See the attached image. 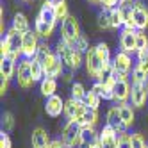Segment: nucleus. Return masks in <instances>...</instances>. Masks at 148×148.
<instances>
[{
  "label": "nucleus",
  "instance_id": "aec40b11",
  "mask_svg": "<svg viewBox=\"0 0 148 148\" xmlns=\"http://www.w3.org/2000/svg\"><path fill=\"white\" fill-rule=\"evenodd\" d=\"M39 91H41V95H43L45 98L54 97L56 91H57V80L52 79V77H45L39 82Z\"/></svg>",
  "mask_w": 148,
  "mask_h": 148
},
{
  "label": "nucleus",
  "instance_id": "79ce46f5",
  "mask_svg": "<svg viewBox=\"0 0 148 148\" xmlns=\"http://www.w3.org/2000/svg\"><path fill=\"white\" fill-rule=\"evenodd\" d=\"M7 88H9V80L7 79H2V84H0V95H2V97L7 93Z\"/></svg>",
  "mask_w": 148,
  "mask_h": 148
},
{
  "label": "nucleus",
  "instance_id": "2f4dec72",
  "mask_svg": "<svg viewBox=\"0 0 148 148\" xmlns=\"http://www.w3.org/2000/svg\"><path fill=\"white\" fill-rule=\"evenodd\" d=\"M13 129H14V116L11 112H4L2 114V130L11 132Z\"/></svg>",
  "mask_w": 148,
  "mask_h": 148
},
{
  "label": "nucleus",
  "instance_id": "b1692460",
  "mask_svg": "<svg viewBox=\"0 0 148 148\" xmlns=\"http://www.w3.org/2000/svg\"><path fill=\"white\" fill-rule=\"evenodd\" d=\"M79 123L82 127H97V123H98V111L97 109H88L86 114L79 120Z\"/></svg>",
  "mask_w": 148,
  "mask_h": 148
},
{
  "label": "nucleus",
  "instance_id": "4468645a",
  "mask_svg": "<svg viewBox=\"0 0 148 148\" xmlns=\"http://www.w3.org/2000/svg\"><path fill=\"white\" fill-rule=\"evenodd\" d=\"M148 100V80L141 84H134L130 91V103L134 107H143Z\"/></svg>",
  "mask_w": 148,
  "mask_h": 148
},
{
  "label": "nucleus",
  "instance_id": "58836bf2",
  "mask_svg": "<svg viewBox=\"0 0 148 148\" xmlns=\"http://www.w3.org/2000/svg\"><path fill=\"white\" fill-rule=\"evenodd\" d=\"M0 148H13L11 137H9V134L4 132V130H2V134H0Z\"/></svg>",
  "mask_w": 148,
  "mask_h": 148
},
{
  "label": "nucleus",
  "instance_id": "dca6fc26",
  "mask_svg": "<svg viewBox=\"0 0 148 148\" xmlns=\"http://www.w3.org/2000/svg\"><path fill=\"white\" fill-rule=\"evenodd\" d=\"M105 120H107V125L114 127L118 134L127 132V127H125V123H123V120H121V116H120V109H118V105H112V107H109V109H107Z\"/></svg>",
  "mask_w": 148,
  "mask_h": 148
},
{
  "label": "nucleus",
  "instance_id": "49530a36",
  "mask_svg": "<svg viewBox=\"0 0 148 148\" xmlns=\"http://www.w3.org/2000/svg\"><path fill=\"white\" fill-rule=\"evenodd\" d=\"M91 4H102V0H89Z\"/></svg>",
  "mask_w": 148,
  "mask_h": 148
},
{
  "label": "nucleus",
  "instance_id": "f257e3e1",
  "mask_svg": "<svg viewBox=\"0 0 148 148\" xmlns=\"http://www.w3.org/2000/svg\"><path fill=\"white\" fill-rule=\"evenodd\" d=\"M56 54L59 56V59L64 62V66L71 71H77L82 64H84V59H86V54L79 52L77 48L70 47L68 43H64L62 39L57 41L56 45Z\"/></svg>",
  "mask_w": 148,
  "mask_h": 148
},
{
  "label": "nucleus",
  "instance_id": "39448f33",
  "mask_svg": "<svg viewBox=\"0 0 148 148\" xmlns=\"http://www.w3.org/2000/svg\"><path fill=\"white\" fill-rule=\"evenodd\" d=\"M30 61L32 59L23 57L18 62V68H16V80H18V86L22 89H29V88H32V84H34L32 70H30Z\"/></svg>",
  "mask_w": 148,
  "mask_h": 148
},
{
  "label": "nucleus",
  "instance_id": "393cba45",
  "mask_svg": "<svg viewBox=\"0 0 148 148\" xmlns=\"http://www.w3.org/2000/svg\"><path fill=\"white\" fill-rule=\"evenodd\" d=\"M111 29H123L125 22H123V11H121V7H114L111 9Z\"/></svg>",
  "mask_w": 148,
  "mask_h": 148
},
{
  "label": "nucleus",
  "instance_id": "ddd939ff",
  "mask_svg": "<svg viewBox=\"0 0 148 148\" xmlns=\"http://www.w3.org/2000/svg\"><path fill=\"white\" fill-rule=\"evenodd\" d=\"M130 91H132V86L129 80H116L114 88H112V102L116 103H125L130 100Z\"/></svg>",
  "mask_w": 148,
  "mask_h": 148
},
{
  "label": "nucleus",
  "instance_id": "f8f14e48",
  "mask_svg": "<svg viewBox=\"0 0 148 148\" xmlns=\"http://www.w3.org/2000/svg\"><path fill=\"white\" fill-rule=\"evenodd\" d=\"M134 27L136 30H146L148 29V7L143 0L134 2Z\"/></svg>",
  "mask_w": 148,
  "mask_h": 148
},
{
  "label": "nucleus",
  "instance_id": "473e14b6",
  "mask_svg": "<svg viewBox=\"0 0 148 148\" xmlns=\"http://www.w3.org/2000/svg\"><path fill=\"white\" fill-rule=\"evenodd\" d=\"M118 148H132V134L121 132L118 136Z\"/></svg>",
  "mask_w": 148,
  "mask_h": 148
},
{
  "label": "nucleus",
  "instance_id": "37998d69",
  "mask_svg": "<svg viewBox=\"0 0 148 148\" xmlns=\"http://www.w3.org/2000/svg\"><path fill=\"white\" fill-rule=\"evenodd\" d=\"M71 79H73V71L71 70H64V73H62V80H64V82H71Z\"/></svg>",
  "mask_w": 148,
  "mask_h": 148
},
{
  "label": "nucleus",
  "instance_id": "a18cd8bd",
  "mask_svg": "<svg viewBox=\"0 0 148 148\" xmlns=\"http://www.w3.org/2000/svg\"><path fill=\"white\" fill-rule=\"evenodd\" d=\"M48 2L56 7V5H59V4H62V2H66V0H48Z\"/></svg>",
  "mask_w": 148,
  "mask_h": 148
},
{
  "label": "nucleus",
  "instance_id": "e433bc0d",
  "mask_svg": "<svg viewBox=\"0 0 148 148\" xmlns=\"http://www.w3.org/2000/svg\"><path fill=\"white\" fill-rule=\"evenodd\" d=\"M132 148H148L143 134H132Z\"/></svg>",
  "mask_w": 148,
  "mask_h": 148
},
{
  "label": "nucleus",
  "instance_id": "6ab92c4d",
  "mask_svg": "<svg viewBox=\"0 0 148 148\" xmlns=\"http://www.w3.org/2000/svg\"><path fill=\"white\" fill-rule=\"evenodd\" d=\"M118 109H120V116H121V120H123L125 127H127V129H129V127H132L134 121H136L134 105L129 103V102H125V103H118Z\"/></svg>",
  "mask_w": 148,
  "mask_h": 148
},
{
  "label": "nucleus",
  "instance_id": "ea45409f",
  "mask_svg": "<svg viewBox=\"0 0 148 148\" xmlns=\"http://www.w3.org/2000/svg\"><path fill=\"white\" fill-rule=\"evenodd\" d=\"M120 5V0H102V7L105 11H111V9L118 7Z\"/></svg>",
  "mask_w": 148,
  "mask_h": 148
},
{
  "label": "nucleus",
  "instance_id": "1a4fd4ad",
  "mask_svg": "<svg viewBox=\"0 0 148 148\" xmlns=\"http://www.w3.org/2000/svg\"><path fill=\"white\" fill-rule=\"evenodd\" d=\"M89 107L84 102H80V100H75V98H68V100H64V116L68 120H75V121H79L84 114H86V111H88Z\"/></svg>",
  "mask_w": 148,
  "mask_h": 148
},
{
  "label": "nucleus",
  "instance_id": "f03ea898",
  "mask_svg": "<svg viewBox=\"0 0 148 148\" xmlns=\"http://www.w3.org/2000/svg\"><path fill=\"white\" fill-rule=\"evenodd\" d=\"M80 134H82V125L75 120H68L61 130V141L64 143L66 148H79Z\"/></svg>",
  "mask_w": 148,
  "mask_h": 148
},
{
  "label": "nucleus",
  "instance_id": "7ed1b4c3",
  "mask_svg": "<svg viewBox=\"0 0 148 148\" xmlns=\"http://www.w3.org/2000/svg\"><path fill=\"white\" fill-rule=\"evenodd\" d=\"M80 36H82L80 25H79V22H77L75 16L70 14L64 22H61V39L64 41V43H68L70 47H73Z\"/></svg>",
  "mask_w": 148,
  "mask_h": 148
},
{
  "label": "nucleus",
  "instance_id": "9b49d317",
  "mask_svg": "<svg viewBox=\"0 0 148 148\" xmlns=\"http://www.w3.org/2000/svg\"><path fill=\"white\" fill-rule=\"evenodd\" d=\"M136 41H137V30L136 29H121L120 48L123 52H127V54H136V52H137Z\"/></svg>",
  "mask_w": 148,
  "mask_h": 148
},
{
  "label": "nucleus",
  "instance_id": "72a5a7b5",
  "mask_svg": "<svg viewBox=\"0 0 148 148\" xmlns=\"http://www.w3.org/2000/svg\"><path fill=\"white\" fill-rule=\"evenodd\" d=\"M136 47H137V52L148 48V36H146L145 30H137V41H136Z\"/></svg>",
  "mask_w": 148,
  "mask_h": 148
},
{
  "label": "nucleus",
  "instance_id": "4c0bfd02",
  "mask_svg": "<svg viewBox=\"0 0 148 148\" xmlns=\"http://www.w3.org/2000/svg\"><path fill=\"white\" fill-rule=\"evenodd\" d=\"M0 56H2V57H9V56H11V47H9V41L5 38H2V41H0Z\"/></svg>",
  "mask_w": 148,
  "mask_h": 148
},
{
  "label": "nucleus",
  "instance_id": "6e6552de",
  "mask_svg": "<svg viewBox=\"0 0 148 148\" xmlns=\"http://www.w3.org/2000/svg\"><path fill=\"white\" fill-rule=\"evenodd\" d=\"M39 36L36 30L30 29L29 32L23 34V41H22V56L25 59H34L38 54V48H39Z\"/></svg>",
  "mask_w": 148,
  "mask_h": 148
},
{
  "label": "nucleus",
  "instance_id": "20e7f679",
  "mask_svg": "<svg viewBox=\"0 0 148 148\" xmlns=\"http://www.w3.org/2000/svg\"><path fill=\"white\" fill-rule=\"evenodd\" d=\"M103 64L105 62L100 59V56L97 54V48L91 47L88 52H86V59H84V66H86V71L88 75L95 80H98L100 75H102V70H103Z\"/></svg>",
  "mask_w": 148,
  "mask_h": 148
},
{
  "label": "nucleus",
  "instance_id": "a19ab883",
  "mask_svg": "<svg viewBox=\"0 0 148 148\" xmlns=\"http://www.w3.org/2000/svg\"><path fill=\"white\" fill-rule=\"evenodd\" d=\"M0 32L5 34V20H4V7L0 9Z\"/></svg>",
  "mask_w": 148,
  "mask_h": 148
},
{
  "label": "nucleus",
  "instance_id": "0eeeda50",
  "mask_svg": "<svg viewBox=\"0 0 148 148\" xmlns=\"http://www.w3.org/2000/svg\"><path fill=\"white\" fill-rule=\"evenodd\" d=\"M43 64V70H45V77H52V79H57V77H62V73H64V62L59 59V56L56 52H52V54L41 62Z\"/></svg>",
  "mask_w": 148,
  "mask_h": 148
},
{
  "label": "nucleus",
  "instance_id": "f3484780",
  "mask_svg": "<svg viewBox=\"0 0 148 148\" xmlns=\"http://www.w3.org/2000/svg\"><path fill=\"white\" fill-rule=\"evenodd\" d=\"M50 143H52L50 136L43 127H36L32 130V134H30V145H32V148H48Z\"/></svg>",
  "mask_w": 148,
  "mask_h": 148
},
{
  "label": "nucleus",
  "instance_id": "bb28decb",
  "mask_svg": "<svg viewBox=\"0 0 148 148\" xmlns=\"http://www.w3.org/2000/svg\"><path fill=\"white\" fill-rule=\"evenodd\" d=\"M100 102H102V98H100L95 91H91V89L88 91L86 98H84V103H86L89 109H97V111H98V107H100Z\"/></svg>",
  "mask_w": 148,
  "mask_h": 148
},
{
  "label": "nucleus",
  "instance_id": "f704fd0d",
  "mask_svg": "<svg viewBox=\"0 0 148 148\" xmlns=\"http://www.w3.org/2000/svg\"><path fill=\"white\" fill-rule=\"evenodd\" d=\"M50 54H52L50 47H48L47 43H41V45H39V48H38V54H36V57H34V59H38L39 62H43V61H45Z\"/></svg>",
  "mask_w": 148,
  "mask_h": 148
},
{
  "label": "nucleus",
  "instance_id": "c85d7f7f",
  "mask_svg": "<svg viewBox=\"0 0 148 148\" xmlns=\"http://www.w3.org/2000/svg\"><path fill=\"white\" fill-rule=\"evenodd\" d=\"M86 95H88V91H86V88H84L80 82H73V84H71V98L84 102Z\"/></svg>",
  "mask_w": 148,
  "mask_h": 148
},
{
  "label": "nucleus",
  "instance_id": "412c9836",
  "mask_svg": "<svg viewBox=\"0 0 148 148\" xmlns=\"http://www.w3.org/2000/svg\"><path fill=\"white\" fill-rule=\"evenodd\" d=\"M54 29H56V25H50V23L43 22V20L36 18V22H34V30L38 32V36H39V38H43L45 41H47L52 34H54Z\"/></svg>",
  "mask_w": 148,
  "mask_h": 148
},
{
  "label": "nucleus",
  "instance_id": "4be33fe9",
  "mask_svg": "<svg viewBox=\"0 0 148 148\" xmlns=\"http://www.w3.org/2000/svg\"><path fill=\"white\" fill-rule=\"evenodd\" d=\"M91 91H95L102 100H112L114 98L112 97V88L111 86H105V84L100 82V80H95V84L91 86Z\"/></svg>",
  "mask_w": 148,
  "mask_h": 148
},
{
  "label": "nucleus",
  "instance_id": "9d476101",
  "mask_svg": "<svg viewBox=\"0 0 148 148\" xmlns=\"http://www.w3.org/2000/svg\"><path fill=\"white\" fill-rule=\"evenodd\" d=\"M118 132H116L114 127L105 123L100 130V136H98V146L100 148H118Z\"/></svg>",
  "mask_w": 148,
  "mask_h": 148
},
{
  "label": "nucleus",
  "instance_id": "de8ad7c7",
  "mask_svg": "<svg viewBox=\"0 0 148 148\" xmlns=\"http://www.w3.org/2000/svg\"><path fill=\"white\" fill-rule=\"evenodd\" d=\"M93 148H100V146H98V145H97V146H93Z\"/></svg>",
  "mask_w": 148,
  "mask_h": 148
},
{
  "label": "nucleus",
  "instance_id": "c03bdc74",
  "mask_svg": "<svg viewBox=\"0 0 148 148\" xmlns=\"http://www.w3.org/2000/svg\"><path fill=\"white\" fill-rule=\"evenodd\" d=\"M48 148H66V146H64V143H62L61 139H56V141H52V143H50Z\"/></svg>",
  "mask_w": 148,
  "mask_h": 148
},
{
  "label": "nucleus",
  "instance_id": "cd10ccee",
  "mask_svg": "<svg viewBox=\"0 0 148 148\" xmlns=\"http://www.w3.org/2000/svg\"><path fill=\"white\" fill-rule=\"evenodd\" d=\"M97 23H98V29L100 30H107V29H111V13L109 11H103L102 13H98V16H97Z\"/></svg>",
  "mask_w": 148,
  "mask_h": 148
},
{
  "label": "nucleus",
  "instance_id": "2eb2a0df",
  "mask_svg": "<svg viewBox=\"0 0 148 148\" xmlns=\"http://www.w3.org/2000/svg\"><path fill=\"white\" fill-rule=\"evenodd\" d=\"M45 112L50 118H59L61 114H64V100H62L59 95L48 97L47 102H45Z\"/></svg>",
  "mask_w": 148,
  "mask_h": 148
},
{
  "label": "nucleus",
  "instance_id": "7c9ffc66",
  "mask_svg": "<svg viewBox=\"0 0 148 148\" xmlns=\"http://www.w3.org/2000/svg\"><path fill=\"white\" fill-rule=\"evenodd\" d=\"M54 13H56L57 22H64V20L70 16V13H68V4H66V2H62V4L56 5V7H54Z\"/></svg>",
  "mask_w": 148,
  "mask_h": 148
},
{
  "label": "nucleus",
  "instance_id": "423d86ee",
  "mask_svg": "<svg viewBox=\"0 0 148 148\" xmlns=\"http://www.w3.org/2000/svg\"><path fill=\"white\" fill-rule=\"evenodd\" d=\"M112 70L116 73H120L123 79L129 77L130 71L134 70L132 68V57H130V54H127V52H123V50L116 52V54L112 56Z\"/></svg>",
  "mask_w": 148,
  "mask_h": 148
},
{
  "label": "nucleus",
  "instance_id": "09e8293b",
  "mask_svg": "<svg viewBox=\"0 0 148 148\" xmlns=\"http://www.w3.org/2000/svg\"><path fill=\"white\" fill-rule=\"evenodd\" d=\"M23 2H30V0H23Z\"/></svg>",
  "mask_w": 148,
  "mask_h": 148
},
{
  "label": "nucleus",
  "instance_id": "a211bd4d",
  "mask_svg": "<svg viewBox=\"0 0 148 148\" xmlns=\"http://www.w3.org/2000/svg\"><path fill=\"white\" fill-rule=\"evenodd\" d=\"M16 75V61L11 57H2L0 59V77L11 80Z\"/></svg>",
  "mask_w": 148,
  "mask_h": 148
},
{
  "label": "nucleus",
  "instance_id": "a878e982",
  "mask_svg": "<svg viewBox=\"0 0 148 148\" xmlns=\"http://www.w3.org/2000/svg\"><path fill=\"white\" fill-rule=\"evenodd\" d=\"M30 70H32L34 82H41V80L45 79V70H43V64H41L38 59H32V61H30Z\"/></svg>",
  "mask_w": 148,
  "mask_h": 148
},
{
  "label": "nucleus",
  "instance_id": "5701e85b",
  "mask_svg": "<svg viewBox=\"0 0 148 148\" xmlns=\"http://www.w3.org/2000/svg\"><path fill=\"white\" fill-rule=\"evenodd\" d=\"M14 30H18L20 34H25V32H29L30 30V25H29V20H27V16L23 14V13H18V14H14V18H13V25H11Z\"/></svg>",
  "mask_w": 148,
  "mask_h": 148
},
{
  "label": "nucleus",
  "instance_id": "c9c22d12",
  "mask_svg": "<svg viewBox=\"0 0 148 148\" xmlns=\"http://www.w3.org/2000/svg\"><path fill=\"white\" fill-rule=\"evenodd\" d=\"M73 48H77L79 52H82V54H86V52H88V50H89L91 47H89V41H88V38L82 34V36H80V38L77 39V43L73 45Z\"/></svg>",
  "mask_w": 148,
  "mask_h": 148
},
{
  "label": "nucleus",
  "instance_id": "c756f323",
  "mask_svg": "<svg viewBox=\"0 0 148 148\" xmlns=\"http://www.w3.org/2000/svg\"><path fill=\"white\" fill-rule=\"evenodd\" d=\"M95 48H97V54L100 56V59L103 62H111L112 61V57H111V48H109L107 43H98Z\"/></svg>",
  "mask_w": 148,
  "mask_h": 148
}]
</instances>
